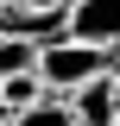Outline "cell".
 <instances>
[{
    "label": "cell",
    "instance_id": "3957f363",
    "mask_svg": "<svg viewBox=\"0 0 120 126\" xmlns=\"http://www.w3.org/2000/svg\"><path fill=\"white\" fill-rule=\"evenodd\" d=\"M63 101H70L76 126H114V120H120V88H114V76L82 82V88H70Z\"/></svg>",
    "mask_w": 120,
    "mask_h": 126
},
{
    "label": "cell",
    "instance_id": "9c48e42d",
    "mask_svg": "<svg viewBox=\"0 0 120 126\" xmlns=\"http://www.w3.org/2000/svg\"><path fill=\"white\" fill-rule=\"evenodd\" d=\"M114 126H120V120H114Z\"/></svg>",
    "mask_w": 120,
    "mask_h": 126
},
{
    "label": "cell",
    "instance_id": "ba28073f",
    "mask_svg": "<svg viewBox=\"0 0 120 126\" xmlns=\"http://www.w3.org/2000/svg\"><path fill=\"white\" fill-rule=\"evenodd\" d=\"M114 88H120V69H114Z\"/></svg>",
    "mask_w": 120,
    "mask_h": 126
},
{
    "label": "cell",
    "instance_id": "52a82bcc",
    "mask_svg": "<svg viewBox=\"0 0 120 126\" xmlns=\"http://www.w3.org/2000/svg\"><path fill=\"white\" fill-rule=\"evenodd\" d=\"M13 6H19V0H0V32H6V13H13Z\"/></svg>",
    "mask_w": 120,
    "mask_h": 126
},
{
    "label": "cell",
    "instance_id": "6da1fadb",
    "mask_svg": "<svg viewBox=\"0 0 120 126\" xmlns=\"http://www.w3.org/2000/svg\"><path fill=\"white\" fill-rule=\"evenodd\" d=\"M38 82H44L51 94H70V88H82V82H95V76H114L120 69V50H107V44H89V38H44L38 44Z\"/></svg>",
    "mask_w": 120,
    "mask_h": 126
},
{
    "label": "cell",
    "instance_id": "5b68a950",
    "mask_svg": "<svg viewBox=\"0 0 120 126\" xmlns=\"http://www.w3.org/2000/svg\"><path fill=\"white\" fill-rule=\"evenodd\" d=\"M6 126H76V113H70V101H63V94H44V101H32V107L6 113Z\"/></svg>",
    "mask_w": 120,
    "mask_h": 126
},
{
    "label": "cell",
    "instance_id": "277c9868",
    "mask_svg": "<svg viewBox=\"0 0 120 126\" xmlns=\"http://www.w3.org/2000/svg\"><path fill=\"white\" fill-rule=\"evenodd\" d=\"M44 82H38V69H13V76H0V120L6 113H19V107H32V101H44Z\"/></svg>",
    "mask_w": 120,
    "mask_h": 126
},
{
    "label": "cell",
    "instance_id": "8992f818",
    "mask_svg": "<svg viewBox=\"0 0 120 126\" xmlns=\"http://www.w3.org/2000/svg\"><path fill=\"white\" fill-rule=\"evenodd\" d=\"M32 63H38V44H32V38H0V76L32 69Z\"/></svg>",
    "mask_w": 120,
    "mask_h": 126
},
{
    "label": "cell",
    "instance_id": "7a4b0ae2",
    "mask_svg": "<svg viewBox=\"0 0 120 126\" xmlns=\"http://www.w3.org/2000/svg\"><path fill=\"white\" fill-rule=\"evenodd\" d=\"M63 25H70V38L120 50V0H70L63 6Z\"/></svg>",
    "mask_w": 120,
    "mask_h": 126
}]
</instances>
